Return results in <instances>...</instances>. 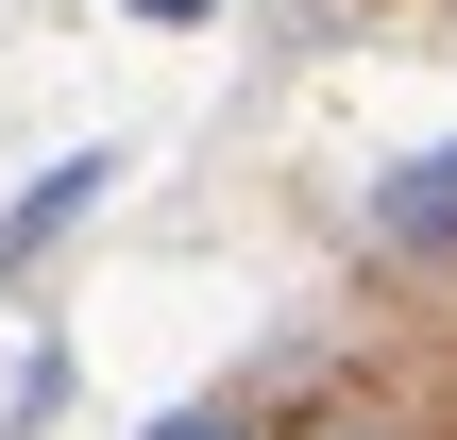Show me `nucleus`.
<instances>
[{
  "mask_svg": "<svg viewBox=\"0 0 457 440\" xmlns=\"http://www.w3.org/2000/svg\"><path fill=\"white\" fill-rule=\"evenodd\" d=\"M102 187H119V153H51V170L17 187V220H0V288H34V271L85 237V203H102Z\"/></svg>",
  "mask_w": 457,
  "mask_h": 440,
  "instance_id": "obj_1",
  "label": "nucleus"
},
{
  "mask_svg": "<svg viewBox=\"0 0 457 440\" xmlns=\"http://www.w3.org/2000/svg\"><path fill=\"white\" fill-rule=\"evenodd\" d=\"M373 237L424 254V271H457V136H441V153H407V170L373 187Z\"/></svg>",
  "mask_w": 457,
  "mask_h": 440,
  "instance_id": "obj_2",
  "label": "nucleus"
},
{
  "mask_svg": "<svg viewBox=\"0 0 457 440\" xmlns=\"http://www.w3.org/2000/svg\"><path fill=\"white\" fill-rule=\"evenodd\" d=\"M271 440H424L407 407H373V390H322V407H288Z\"/></svg>",
  "mask_w": 457,
  "mask_h": 440,
  "instance_id": "obj_3",
  "label": "nucleus"
},
{
  "mask_svg": "<svg viewBox=\"0 0 457 440\" xmlns=\"http://www.w3.org/2000/svg\"><path fill=\"white\" fill-rule=\"evenodd\" d=\"M153 440H271V424H254V407H170Z\"/></svg>",
  "mask_w": 457,
  "mask_h": 440,
  "instance_id": "obj_4",
  "label": "nucleus"
}]
</instances>
